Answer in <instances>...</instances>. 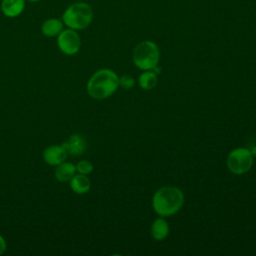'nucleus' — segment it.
Instances as JSON below:
<instances>
[{"label": "nucleus", "instance_id": "1", "mask_svg": "<svg viewBox=\"0 0 256 256\" xmlns=\"http://www.w3.org/2000/svg\"><path fill=\"white\" fill-rule=\"evenodd\" d=\"M183 203V192L175 186H163L152 197L153 209L161 217H169L176 214L182 208Z\"/></svg>", "mask_w": 256, "mask_h": 256}, {"label": "nucleus", "instance_id": "2", "mask_svg": "<svg viewBox=\"0 0 256 256\" xmlns=\"http://www.w3.org/2000/svg\"><path fill=\"white\" fill-rule=\"evenodd\" d=\"M119 86V77L110 69L96 71L88 80L87 92L93 99L103 100L115 93Z\"/></svg>", "mask_w": 256, "mask_h": 256}, {"label": "nucleus", "instance_id": "3", "mask_svg": "<svg viewBox=\"0 0 256 256\" xmlns=\"http://www.w3.org/2000/svg\"><path fill=\"white\" fill-rule=\"evenodd\" d=\"M92 7L86 2H75L69 5L62 15L64 25L76 31L87 28L92 22Z\"/></svg>", "mask_w": 256, "mask_h": 256}, {"label": "nucleus", "instance_id": "4", "mask_svg": "<svg viewBox=\"0 0 256 256\" xmlns=\"http://www.w3.org/2000/svg\"><path fill=\"white\" fill-rule=\"evenodd\" d=\"M132 59L135 66L141 70L155 69L160 59L159 48L155 42L144 40L135 46Z\"/></svg>", "mask_w": 256, "mask_h": 256}, {"label": "nucleus", "instance_id": "5", "mask_svg": "<svg viewBox=\"0 0 256 256\" xmlns=\"http://www.w3.org/2000/svg\"><path fill=\"white\" fill-rule=\"evenodd\" d=\"M253 153L247 148H235L227 157L228 169L236 175L248 172L253 165Z\"/></svg>", "mask_w": 256, "mask_h": 256}, {"label": "nucleus", "instance_id": "6", "mask_svg": "<svg viewBox=\"0 0 256 256\" xmlns=\"http://www.w3.org/2000/svg\"><path fill=\"white\" fill-rule=\"evenodd\" d=\"M57 45L62 53L74 55L81 47V38L76 30L71 28L63 29L57 36Z\"/></svg>", "mask_w": 256, "mask_h": 256}, {"label": "nucleus", "instance_id": "7", "mask_svg": "<svg viewBox=\"0 0 256 256\" xmlns=\"http://www.w3.org/2000/svg\"><path fill=\"white\" fill-rule=\"evenodd\" d=\"M68 154L63 145H51L43 151V159L45 163L51 166H57L64 162Z\"/></svg>", "mask_w": 256, "mask_h": 256}, {"label": "nucleus", "instance_id": "8", "mask_svg": "<svg viewBox=\"0 0 256 256\" xmlns=\"http://www.w3.org/2000/svg\"><path fill=\"white\" fill-rule=\"evenodd\" d=\"M68 155L79 156L82 155L87 149V142L85 138L80 134H72L62 144Z\"/></svg>", "mask_w": 256, "mask_h": 256}, {"label": "nucleus", "instance_id": "9", "mask_svg": "<svg viewBox=\"0 0 256 256\" xmlns=\"http://www.w3.org/2000/svg\"><path fill=\"white\" fill-rule=\"evenodd\" d=\"M2 13L8 18H15L22 14L25 9V0H2L1 4Z\"/></svg>", "mask_w": 256, "mask_h": 256}, {"label": "nucleus", "instance_id": "10", "mask_svg": "<svg viewBox=\"0 0 256 256\" xmlns=\"http://www.w3.org/2000/svg\"><path fill=\"white\" fill-rule=\"evenodd\" d=\"M64 29V23L58 18H48L41 25V32L46 37H56Z\"/></svg>", "mask_w": 256, "mask_h": 256}, {"label": "nucleus", "instance_id": "11", "mask_svg": "<svg viewBox=\"0 0 256 256\" xmlns=\"http://www.w3.org/2000/svg\"><path fill=\"white\" fill-rule=\"evenodd\" d=\"M150 233L153 239L157 241L164 240L169 234V225L164 217L157 218L153 221L150 229Z\"/></svg>", "mask_w": 256, "mask_h": 256}, {"label": "nucleus", "instance_id": "12", "mask_svg": "<svg viewBox=\"0 0 256 256\" xmlns=\"http://www.w3.org/2000/svg\"><path fill=\"white\" fill-rule=\"evenodd\" d=\"M76 167L71 162H62L55 169V178L60 182H68L75 175Z\"/></svg>", "mask_w": 256, "mask_h": 256}, {"label": "nucleus", "instance_id": "13", "mask_svg": "<svg viewBox=\"0 0 256 256\" xmlns=\"http://www.w3.org/2000/svg\"><path fill=\"white\" fill-rule=\"evenodd\" d=\"M90 180L84 174H75L70 180V187L76 194H85L90 189Z\"/></svg>", "mask_w": 256, "mask_h": 256}, {"label": "nucleus", "instance_id": "14", "mask_svg": "<svg viewBox=\"0 0 256 256\" xmlns=\"http://www.w3.org/2000/svg\"><path fill=\"white\" fill-rule=\"evenodd\" d=\"M138 82L142 89L151 90L157 85L158 77L154 71L144 70V72L140 74V76L138 78Z\"/></svg>", "mask_w": 256, "mask_h": 256}, {"label": "nucleus", "instance_id": "15", "mask_svg": "<svg viewBox=\"0 0 256 256\" xmlns=\"http://www.w3.org/2000/svg\"><path fill=\"white\" fill-rule=\"evenodd\" d=\"M76 171L80 174H84V175H88L93 171V164L88 161V160H82L80 162H78L76 165Z\"/></svg>", "mask_w": 256, "mask_h": 256}, {"label": "nucleus", "instance_id": "16", "mask_svg": "<svg viewBox=\"0 0 256 256\" xmlns=\"http://www.w3.org/2000/svg\"><path fill=\"white\" fill-rule=\"evenodd\" d=\"M134 84H135L134 78L129 75H123L119 78V86H121L122 88L130 89L134 86Z\"/></svg>", "mask_w": 256, "mask_h": 256}, {"label": "nucleus", "instance_id": "17", "mask_svg": "<svg viewBox=\"0 0 256 256\" xmlns=\"http://www.w3.org/2000/svg\"><path fill=\"white\" fill-rule=\"evenodd\" d=\"M6 247H7V245H6V241H5V239L0 235V255H1V254H3V253L5 252Z\"/></svg>", "mask_w": 256, "mask_h": 256}, {"label": "nucleus", "instance_id": "18", "mask_svg": "<svg viewBox=\"0 0 256 256\" xmlns=\"http://www.w3.org/2000/svg\"><path fill=\"white\" fill-rule=\"evenodd\" d=\"M28 1H30V2H38L40 0H28Z\"/></svg>", "mask_w": 256, "mask_h": 256}]
</instances>
